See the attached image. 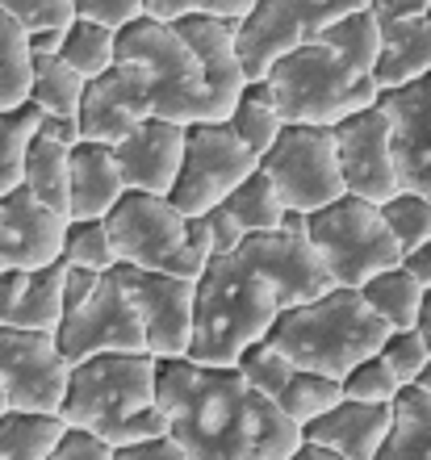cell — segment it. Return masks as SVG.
<instances>
[{
    "instance_id": "cell-14",
    "label": "cell",
    "mask_w": 431,
    "mask_h": 460,
    "mask_svg": "<svg viewBox=\"0 0 431 460\" xmlns=\"http://www.w3.org/2000/svg\"><path fill=\"white\" fill-rule=\"evenodd\" d=\"M331 134H336L339 176L347 193L373 206H385L390 197L402 193L394 168V126L382 105L344 118L339 126H331Z\"/></svg>"
},
{
    "instance_id": "cell-36",
    "label": "cell",
    "mask_w": 431,
    "mask_h": 460,
    "mask_svg": "<svg viewBox=\"0 0 431 460\" xmlns=\"http://www.w3.org/2000/svg\"><path fill=\"white\" fill-rule=\"evenodd\" d=\"M222 206L235 214V218L243 222V230L247 234H260V230H281V222H285V201H281V193L273 189V181L264 176V168H256L247 181L235 189V193L222 201Z\"/></svg>"
},
{
    "instance_id": "cell-48",
    "label": "cell",
    "mask_w": 431,
    "mask_h": 460,
    "mask_svg": "<svg viewBox=\"0 0 431 460\" xmlns=\"http://www.w3.org/2000/svg\"><path fill=\"white\" fill-rule=\"evenodd\" d=\"M101 277H105V272H88V268L67 264V277H63V318L72 314V310H80V305L93 297V289L101 285Z\"/></svg>"
},
{
    "instance_id": "cell-58",
    "label": "cell",
    "mask_w": 431,
    "mask_h": 460,
    "mask_svg": "<svg viewBox=\"0 0 431 460\" xmlns=\"http://www.w3.org/2000/svg\"><path fill=\"white\" fill-rule=\"evenodd\" d=\"M427 348H431V335H427ZM419 389H427V394H431V364H427V368H423V376H419Z\"/></svg>"
},
{
    "instance_id": "cell-32",
    "label": "cell",
    "mask_w": 431,
    "mask_h": 460,
    "mask_svg": "<svg viewBox=\"0 0 431 460\" xmlns=\"http://www.w3.org/2000/svg\"><path fill=\"white\" fill-rule=\"evenodd\" d=\"M38 121H42V110L30 101L0 113V197L17 193L25 184V155L38 134Z\"/></svg>"
},
{
    "instance_id": "cell-39",
    "label": "cell",
    "mask_w": 431,
    "mask_h": 460,
    "mask_svg": "<svg viewBox=\"0 0 431 460\" xmlns=\"http://www.w3.org/2000/svg\"><path fill=\"white\" fill-rule=\"evenodd\" d=\"M59 260L72 268H88V272H113V268H118V255H113V243H109L105 218L101 222H67Z\"/></svg>"
},
{
    "instance_id": "cell-8",
    "label": "cell",
    "mask_w": 431,
    "mask_h": 460,
    "mask_svg": "<svg viewBox=\"0 0 431 460\" xmlns=\"http://www.w3.org/2000/svg\"><path fill=\"white\" fill-rule=\"evenodd\" d=\"M109 243L118 264L143 268V272H168V277L197 280L205 264L189 247V218L168 197L126 193L105 218Z\"/></svg>"
},
{
    "instance_id": "cell-44",
    "label": "cell",
    "mask_w": 431,
    "mask_h": 460,
    "mask_svg": "<svg viewBox=\"0 0 431 460\" xmlns=\"http://www.w3.org/2000/svg\"><path fill=\"white\" fill-rule=\"evenodd\" d=\"M0 9L9 13L25 34L67 30L76 22V0H0Z\"/></svg>"
},
{
    "instance_id": "cell-51",
    "label": "cell",
    "mask_w": 431,
    "mask_h": 460,
    "mask_svg": "<svg viewBox=\"0 0 431 460\" xmlns=\"http://www.w3.org/2000/svg\"><path fill=\"white\" fill-rule=\"evenodd\" d=\"M38 134H42V138H55V143H63V146H76V143H80V121H76V118H55V113H42V121H38Z\"/></svg>"
},
{
    "instance_id": "cell-33",
    "label": "cell",
    "mask_w": 431,
    "mask_h": 460,
    "mask_svg": "<svg viewBox=\"0 0 431 460\" xmlns=\"http://www.w3.org/2000/svg\"><path fill=\"white\" fill-rule=\"evenodd\" d=\"M30 75H34L30 34L0 9V113L30 101Z\"/></svg>"
},
{
    "instance_id": "cell-7",
    "label": "cell",
    "mask_w": 431,
    "mask_h": 460,
    "mask_svg": "<svg viewBox=\"0 0 431 460\" xmlns=\"http://www.w3.org/2000/svg\"><path fill=\"white\" fill-rule=\"evenodd\" d=\"M306 239L323 255L339 289H364L377 272L402 264V247L382 218V206L344 193L319 214H306Z\"/></svg>"
},
{
    "instance_id": "cell-26",
    "label": "cell",
    "mask_w": 431,
    "mask_h": 460,
    "mask_svg": "<svg viewBox=\"0 0 431 460\" xmlns=\"http://www.w3.org/2000/svg\"><path fill=\"white\" fill-rule=\"evenodd\" d=\"M67 423L59 414L4 411L0 414V460H50L59 452Z\"/></svg>"
},
{
    "instance_id": "cell-47",
    "label": "cell",
    "mask_w": 431,
    "mask_h": 460,
    "mask_svg": "<svg viewBox=\"0 0 431 460\" xmlns=\"http://www.w3.org/2000/svg\"><path fill=\"white\" fill-rule=\"evenodd\" d=\"M50 460H113V448H109L105 439L88 436V431H76V427H67V436H63L59 452Z\"/></svg>"
},
{
    "instance_id": "cell-34",
    "label": "cell",
    "mask_w": 431,
    "mask_h": 460,
    "mask_svg": "<svg viewBox=\"0 0 431 460\" xmlns=\"http://www.w3.org/2000/svg\"><path fill=\"white\" fill-rule=\"evenodd\" d=\"M63 63L72 67L80 80H96L118 63V34L96 22H80L76 17L63 34Z\"/></svg>"
},
{
    "instance_id": "cell-45",
    "label": "cell",
    "mask_w": 431,
    "mask_h": 460,
    "mask_svg": "<svg viewBox=\"0 0 431 460\" xmlns=\"http://www.w3.org/2000/svg\"><path fill=\"white\" fill-rule=\"evenodd\" d=\"M76 17L80 22H96L121 34L126 25H134L139 17H147V0H76Z\"/></svg>"
},
{
    "instance_id": "cell-2",
    "label": "cell",
    "mask_w": 431,
    "mask_h": 460,
    "mask_svg": "<svg viewBox=\"0 0 431 460\" xmlns=\"http://www.w3.org/2000/svg\"><path fill=\"white\" fill-rule=\"evenodd\" d=\"M159 360L151 351H105L72 364L59 419L76 431L105 439L109 448H130L168 436L156 398Z\"/></svg>"
},
{
    "instance_id": "cell-30",
    "label": "cell",
    "mask_w": 431,
    "mask_h": 460,
    "mask_svg": "<svg viewBox=\"0 0 431 460\" xmlns=\"http://www.w3.org/2000/svg\"><path fill=\"white\" fill-rule=\"evenodd\" d=\"M360 293H364V302L377 310V318H382L390 331L419 327V305H423V293L427 289H423L402 264L390 268V272H377Z\"/></svg>"
},
{
    "instance_id": "cell-53",
    "label": "cell",
    "mask_w": 431,
    "mask_h": 460,
    "mask_svg": "<svg viewBox=\"0 0 431 460\" xmlns=\"http://www.w3.org/2000/svg\"><path fill=\"white\" fill-rule=\"evenodd\" d=\"M402 268H407L410 277L419 280L423 289H431V239H427V243H423L419 252H410V255H407V260H402Z\"/></svg>"
},
{
    "instance_id": "cell-17",
    "label": "cell",
    "mask_w": 431,
    "mask_h": 460,
    "mask_svg": "<svg viewBox=\"0 0 431 460\" xmlns=\"http://www.w3.org/2000/svg\"><path fill=\"white\" fill-rule=\"evenodd\" d=\"M151 113V97H147L143 75L113 63L105 75L88 80L85 101H80V138L85 143H105L118 146L126 134H134Z\"/></svg>"
},
{
    "instance_id": "cell-57",
    "label": "cell",
    "mask_w": 431,
    "mask_h": 460,
    "mask_svg": "<svg viewBox=\"0 0 431 460\" xmlns=\"http://www.w3.org/2000/svg\"><path fill=\"white\" fill-rule=\"evenodd\" d=\"M419 331L431 335V289L423 293V305H419Z\"/></svg>"
},
{
    "instance_id": "cell-22",
    "label": "cell",
    "mask_w": 431,
    "mask_h": 460,
    "mask_svg": "<svg viewBox=\"0 0 431 460\" xmlns=\"http://www.w3.org/2000/svg\"><path fill=\"white\" fill-rule=\"evenodd\" d=\"M394 427V406H369V402L344 398L336 411L301 427V444L336 452L339 460H377Z\"/></svg>"
},
{
    "instance_id": "cell-18",
    "label": "cell",
    "mask_w": 431,
    "mask_h": 460,
    "mask_svg": "<svg viewBox=\"0 0 431 460\" xmlns=\"http://www.w3.org/2000/svg\"><path fill=\"white\" fill-rule=\"evenodd\" d=\"M377 105L394 126V168L402 193H419L431 201V75L382 93Z\"/></svg>"
},
{
    "instance_id": "cell-10",
    "label": "cell",
    "mask_w": 431,
    "mask_h": 460,
    "mask_svg": "<svg viewBox=\"0 0 431 460\" xmlns=\"http://www.w3.org/2000/svg\"><path fill=\"white\" fill-rule=\"evenodd\" d=\"M260 168V155L230 130L227 121H197L184 126V164H180L172 206L184 218L210 214Z\"/></svg>"
},
{
    "instance_id": "cell-27",
    "label": "cell",
    "mask_w": 431,
    "mask_h": 460,
    "mask_svg": "<svg viewBox=\"0 0 431 460\" xmlns=\"http://www.w3.org/2000/svg\"><path fill=\"white\" fill-rule=\"evenodd\" d=\"M67 172H72V146L34 134L30 155H25V184L22 189L34 197L38 206L55 209L63 218H67Z\"/></svg>"
},
{
    "instance_id": "cell-38",
    "label": "cell",
    "mask_w": 431,
    "mask_h": 460,
    "mask_svg": "<svg viewBox=\"0 0 431 460\" xmlns=\"http://www.w3.org/2000/svg\"><path fill=\"white\" fill-rule=\"evenodd\" d=\"M235 368H239V376L256 389V394H264V398H273V402L285 394V385L293 381V373H298V368H293V360H289L285 351H276L268 340L252 343V348L239 356V364H235Z\"/></svg>"
},
{
    "instance_id": "cell-52",
    "label": "cell",
    "mask_w": 431,
    "mask_h": 460,
    "mask_svg": "<svg viewBox=\"0 0 431 460\" xmlns=\"http://www.w3.org/2000/svg\"><path fill=\"white\" fill-rule=\"evenodd\" d=\"M189 247H193V255H197L202 264H210V260H214V239H210V226H205L202 214H197V218H189Z\"/></svg>"
},
{
    "instance_id": "cell-3",
    "label": "cell",
    "mask_w": 431,
    "mask_h": 460,
    "mask_svg": "<svg viewBox=\"0 0 431 460\" xmlns=\"http://www.w3.org/2000/svg\"><path fill=\"white\" fill-rule=\"evenodd\" d=\"M281 318L273 285L256 272L239 252L214 255L197 277V305H193V343L184 360L210 368H235L252 343L268 340Z\"/></svg>"
},
{
    "instance_id": "cell-5",
    "label": "cell",
    "mask_w": 431,
    "mask_h": 460,
    "mask_svg": "<svg viewBox=\"0 0 431 460\" xmlns=\"http://www.w3.org/2000/svg\"><path fill=\"white\" fill-rule=\"evenodd\" d=\"M285 126H339L382 101V88L360 63L327 42H306L264 75Z\"/></svg>"
},
{
    "instance_id": "cell-50",
    "label": "cell",
    "mask_w": 431,
    "mask_h": 460,
    "mask_svg": "<svg viewBox=\"0 0 431 460\" xmlns=\"http://www.w3.org/2000/svg\"><path fill=\"white\" fill-rule=\"evenodd\" d=\"M113 460H189V456L168 436H159L147 439V444H130V448H113Z\"/></svg>"
},
{
    "instance_id": "cell-35",
    "label": "cell",
    "mask_w": 431,
    "mask_h": 460,
    "mask_svg": "<svg viewBox=\"0 0 431 460\" xmlns=\"http://www.w3.org/2000/svg\"><path fill=\"white\" fill-rule=\"evenodd\" d=\"M339 402H344V385H339L336 376H323V373H293V381L285 385V394L276 398L281 414H285L289 423H314V419H323L327 411H336Z\"/></svg>"
},
{
    "instance_id": "cell-9",
    "label": "cell",
    "mask_w": 431,
    "mask_h": 460,
    "mask_svg": "<svg viewBox=\"0 0 431 460\" xmlns=\"http://www.w3.org/2000/svg\"><path fill=\"white\" fill-rule=\"evenodd\" d=\"M360 9H369V0H256L252 13L239 22V59L247 84L264 80L273 63H281L306 42H319L327 25Z\"/></svg>"
},
{
    "instance_id": "cell-19",
    "label": "cell",
    "mask_w": 431,
    "mask_h": 460,
    "mask_svg": "<svg viewBox=\"0 0 431 460\" xmlns=\"http://www.w3.org/2000/svg\"><path fill=\"white\" fill-rule=\"evenodd\" d=\"M121 184L126 193H151V197H172L184 164V126L164 118H147L134 134H126L113 146Z\"/></svg>"
},
{
    "instance_id": "cell-31",
    "label": "cell",
    "mask_w": 431,
    "mask_h": 460,
    "mask_svg": "<svg viewBox=\"0 0 431 460\" xmlns=\"http://www.w3.org/2000/svg\"><path fill=\"white\" fill-rule=\"evenodd\" d=\"M227 126L239 134L260 159L273 151V143L281 138V130H285V118L276 110L268 80H252V84L243 88V97H239V105H235V113L227 118Z\"/></svg>"
},
{
    "instance_id": "cell-49",
    "label": "cell",
    "mask_w": 431,
    "mask_h": 460,
    "mask_svg": "<svg viewBox=\"0 0 431 460\" xmlns=\"http://www.w3.org/2000/svg\"><path fill=\"white\" fill-rule=\"evenodd\" d=\"M369 13L377 25L415 22V17H427L431 13V0H369Z\"/></svg>"
},
{
    "instance_id": "cell-46",
    "label": "cell",
    "mask_w": 431,
    "mask_h": 460,
    "mask_svg": "<svg viewBox=\"0 0 431 460\" xmlns=\"http://www.w3.org/2000/svg\"><path fill=\"white\" fill-rule=\"evenodd\" d=\"M205 226H210V239H214V255H235L239 252V243L247 239V230L243 222L230 214L227 206H214L210 214H202Z\"/></svg>"
},
{
    "instance_id": "cell-1",
    "label": "cell",
    "mask_w": 431,
    "mask_h": 460,
    "mask_svg": "<svg viewBox=\"0 0 431 460\" xmlns=\"http://www.w3.org/2000/svg\"><path fill=\"white\" fill-rule=\"evenodd\" d=\"M156 398L168 439L189 460H289L301 448V427L256 394L239 368L159 360Z\"/></svg>"
},
{
    "instance_id": "cell-16",
    "label": "cell",
    "mask_w": 431,
    "mask_h": 460,
    "mask_svg": "<svg viewBox=\"0 0 431 460\" xmlns=\"http://www.w3.org/2000/svg\"><path fill=\"white\" fill-rule=\"evenodd\" d=\"M239 255L273 285L281 310L306 305L314 297L336 289V277L327 272L323 255L314 252L306 234H289V230H260L239 243Z\"/></svg>"
},
{
    "instance_id": "cell-23",
    "label": "cell",
    "mask_w": 431,
    "mask_h": 460,
    "mask_svg": "<svg viewBox=\"0 0 431 460\" xmlns=\"http://www.w3.org/2000/svg\"><path fill=\"white\" fill-rule=\"evenodd\" d=\"M63 277H67L63 260L50 268L0 272V327L55 335L63 327Z\"/></svg>"
},
{
    "instance_id": "cell-56",
    "label": "cell",
    "mask_w": 431,
    "mask_h": 460,
    "mask_svg": "<svg viewBox=\"0 0 431 460\" xmlns=\"http://www.w3.org/2000/svg\"><path fill=\"white\" fill-rule=\"evenodd\" d=\"M289 460H339V456H336V452H323V448H310V444H301V448L293 452Z\"/></svg>"
},
{
    "instance_id": "cell-42",
    "label": "cell",
    "mask_w": 431,
    "mask_h": 460,
    "mask_svg": "<svg viewBox=\"0 0 431 460\" xmlns=\"http://www.w3.org/2000/svg\"><path fill=\"white\" fill-rule=\"evenodd\" d=\"M377 356L390 364V373L402 381V389H407V385H419L423 368L431 364L427 335H423L419 327H410V331H390V340H385V348L377 351Z\"/></svg>"
},
{
    "instance_id": "cell-41",
    "label": "cell",
    "mask_w": 431,
    "mask_h": 460,
    "mask_svg": "<svg viewBox=\"0 0 431 460\" xmlns=\"http://www.w3.org/2000/svg\"><path fill=\"white\" fill-rule=\"evenodd\" d=\"M344 385V398L352 402H369V406H394L398 394H402V381L390 373V364L382 356H369V360H360L352 373L339 381Z\"/></svg>"
},
{
    "instance_id": "cell-6",
    "label": "cell",
    "mask_w": 431,
    "mask_h": 460,
    "mask_svg": "<svg viewBox=\"0 0 431 460\" xmlns=\"http://www.w3.org/2000/svg\"><path fill=\"white\" fill-rule=\"evenodd\" d=\"M118 63L143 75L156 118L176 121V126L218 121L202 63L168 22L139 17L134 25H126L118 34Z\"/></svg>"
},
{
    "instance_id": "cell-12",
    "label": "cell",
    "mask_w": 431,
    "mask_h": 460,
    "mask_svg": "<svg viewBox=\"0 0 431 460\" xmlns=\"http://www.w3.org/2000/svg\"><path fill=\"white\" fill-rule=\"evenodd\" d=\"M55 343H59V356L67 360V368L80 360H93V356H105V351H147L143 318L134 310L118 272H105L93 297L63 318V327L55 331Z\"/></svg>"
},
{
    "instance_id": "cell-43",
    "label": "cell",
    "mask_w": 431,
    "mask_h": 460,
    "mask_svg": "<svg viewBox=\"0 0 431 460\" xmlns=\"http://www.w3.org/2000/svg\"><path fill=\"white\" fill-rule=\"evenodd\" d=\"M256 0H147V17L156 22H184V17H222V22H243Z\"/></svg>"
},
{
    "instance_id": "cell-28",
    "label": "cell",
    "mask_w": 431,
    "mask_h": 460,
    "mask_svg": "<svg viewBox=\"0 0 431 460\" xmlns=\"http://www.w3.org/2000/svg\"><path fill=\"white\" fill-rule=\"evenodd\" d=\"M377 460H431V394L407 385L394 402V427Z\"/></svg>"
},
{
    "instance_id": "cell-37",
    "label": "cell",
    "mask_w": 431,
    "mask_h": 460,
    "mask_svg": "<svg viewBox=\"0 0 431 460\" xmlns=\"http://www.w3.org/2000/svg\"><path fill=\"white\" fill-rule=\"evenodd\" d=\"M319 42L336 47L339 55H347V59L360 63L364 72H373V67H377V50H382V25L373 22L369 9H360V13H347L344 22L327 25L323 34H319Z\"/></svg>"
},
{
    "instance_id": "cell-11",
    "label": "cell",
    "mask_w": 431,
    "mask_h": 460,
    "mask_svg": "<svg viewBox=\"0 0 431 460\" xmlns=\"http://www.w3.org/2000/svg\"><path fill=\"white\" fill-rule=\"evenodd\" d=\"M260 168L281 193L285 209L298 214H319L347 193L331 126H285L273 151L260 159Z\"/></svg>"
},
{
    "instance_id": "cell-21",
    "label": "cell",
    "mask_w": 431,
    "mask_h": 460,
    "mask_svg": "<svg viewBox=\"0 0 431 460\" xmlns=\"http://www.w3.org/2000/svg\"><path fill=\"white\" fill-rule=\"evenodd\" d=\"M172 30L193 47V55H197L205 72V84H210V97H214L218 121H227L239 105L243 88H247V72H243L239 59V22L184 17V22H172Z\"/></svg>"
},
{
    "instance_id": "cell-55",
    "label": "cell",
    "mask_w": 431,
    "mask_h": 460,
    "mask_svg": "<svg viewBox=\"0 0 431 460\" xmlns=\"http://www.w3.org/2000/svg\"><path fill=\"white\" fill-rule=\"evenodd\" d=\"M281 230H289V234H306V214H298V209H285V222H281Z\"/></svg>"
},
{
    "instance_id": "cell-24",
    "label": "cell",
    "mask_w": 431,
    "mask_h": 460,
    "mask_svg": "<svg viewBox=\"0 0 431 460\" xmlns=\"http://www.w3.org/2000/svg\"><path fill=\"white\" fill-rule=\"evenodd\" d=\"M126 184H121L113 146L80 143L72 146V172H67V222H101L113 214Z\"/></svg>"
},
{
    "instance_id": "cell-15",
    "label": "cell",
    "mask_w": 431,
    "mask_h": 460,
    "mask_svg": "<svg viewBox=\"0 0 431 460\" xmlns=\"http://www.w3.org/2000/svg\"><path fill=\"white\" fill-rule=\"evenodd\" d=\"M130 293L134 310L143 318L147 351L156 360H184L193 343V305H197V280L168 277V272H143V268H113Z\"/></svg>"
},
{
    "instance_id": "cell-13",
    "label": "cell",
    "mask_w": 431,
    "mask_h": 460,
    "mask_svg": "<svg viewBox=\"0 0 431 460\" xmlns=\"http://www.w3.org/2000/svg\"><path fill=\"white\" fill-rule=\"evenodd\" d=\"M67 373L72 368L59 356L55 335L0 327V394L9 411L59 414Z\"/></svg>"
},
{
    "instance_id": "cell-40",
    "label": "cell",
    "mask_w": 431,
    "mask_h": 460,
    "mask_svg": "<svg viewBox=\"0 0 431 460\" xmlns=\"http://www.w3.org/2000/svg\"><path fill=\"white\" fill-rule=\"evenodd\" d=\"M382 218H385V226H390V234L398 239V247H402V260H407L410 252H419L423 243L431 239V201L419 193L390 197L382 206Z\"/></svg>"
},
{
    "instance_id": "cell-4",
    "label": "cell",
    "mask_w": 431,
    "mask_h": 460,
    "mask_svg": "<svg viewBox=\"0 0 431 460\" xmlns=\"http://www.w3.org/2000/svg\"><path fill=\"white\" fill-rule=\"evenodd\" d=\"M385 340H390V327L364 302V293L339 289V285L306 305L281 310V318L268 331V343L285 351L293 368L336 376V381H344L360 360L377 356Z\"/></svg>"
},
{
    "instance_id": "cell-20",
    "label": "cell",
    "mask_w": 431,
    "mask_h": 460,
    "mask_svg": "<svg viewBox=\"0 0 431 460\" xmlns=\"http://www.w3.org/2000/svg\"><path fill=\"white\" fill-rule=\"evenodd\" d=\"M63 234H67V218L38 206L25 189L0 197V272L59 264Z\"/></svg>"
},
{
    "instance_id": "cell-29",
    "label": "cell",
    "mask_w": 431,
    "mask_h": 460,
    "mask_svg": "<svg viewBox=\"0 0 431 460\" xmlns=\"http://www.w3.org/2000/svg\"><path fill=\"white\" fill-rule=\"evenodd\" d=\"M34 75H30V105L55 118H76L80 121V101H85L88 80L63 63V55H30Z\"/></svg>"
},
{
    "instance_id": "cell-54",
    "label": "cell",
    "mask_w": 431,
    "mask_h": 460,
    "mask_svg": "<svg viewBox=\"0 0 431 460\" xmlns=\"http://www.w3.org/2000/svg\"><path fill=\"white\" fill-rule=\"evenodd\" d=\"M63 34L67 30H38V34H30V55H63Z\"/></svg>"
},
{
    "instance_id": "cell-25",
    "label": "cell",
    "mask_w": 431,
    "mask_h": 460,
    "mask_svg": "<svg viewBox=\"0 0 431 460\" xmlns=\"http://www.w3.org/2000/svg\"><path fill=\"white\" fill-rule=\"evenodd\" d=\"M423 75H431V13L415 22L382 25V50H377V67H373L377 88L394 93Z\"/></svg>"
}]
</instances>
